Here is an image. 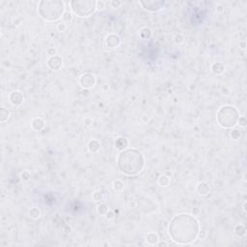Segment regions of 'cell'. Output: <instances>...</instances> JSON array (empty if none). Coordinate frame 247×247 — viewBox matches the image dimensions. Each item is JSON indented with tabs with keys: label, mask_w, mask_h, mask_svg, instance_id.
I'll return each mask as SVG.
<instances>
[{
	"label": "cell",
	"mask_w": 247,
	"mask_h": 247,
	"mask_svg": "<svg viewBox=\"0 0 247 247\" xmlns=\"http://www.w3.org/2000/svg\"><path fill=\"white\" fill-rule=\"evenodd\" d=\"M199 231V221L194 215L187 213L174 216L168 226L170 237L179 245H187L195 241L197 239Z\"/></svg>",
	"instance_id": "1"
},
{
	"label": "cell",
	"mask_w": 247,
	"mask_h": 247,
	"mask_svg": "<svg viewBox=\"0 0 247 247\" xmlns=\"http://www.w3.org/2000/svg\"><path fill=\"white\" fill-rule=\"evenodd\" d=\"M119 170L127 176H136L145 167V157L142 152L135 149H126L117 156Z\"/></svg>",
	"instance_id": "2"
},
{
	"label": "cell",
	"mask_w": 247,
	"mask_h": 247,
	"mask_svg": "<svg viewBox=\"0 0 247 247\" xmlns=\"http://www.w3.org/2000/svg\"><path fill=\"white\" fill-rule=\"evenodd\" d=\"M65 11V3L58 0H43L39 2L38 13L46 21L53 22L60 19Z\"/></svg>",
	"instance_id": "3"
},
{
	"label": "cell",
	"mask_w": 247,
	"mask_h": 247,
	"mask_svg": "<svg viewBox=\"0 0 247 247\" xmlns=\"http://www.w3.org/2000/svg\"><path fill=\"white\" fill-rule=\"evenodd\" d=\"M239 112L235 106L224 105L216 114L217 124L222 128H233L237 125V121L239 119Z\"/></svg>",
	"instance_id": "4"
},
{
	"label": "cell",
	"mask_w": 247,
	"mask_h": 247,
	"mask_svg": "<svg viewBox=\"0 0 247 247\" xmlns=\"http://www.w3.org/2000/svg\"><path fill=\"white\" fill-rule=\"evenodd\" d=\"M71 9L79 18H88L97 11L95 0H74L70 2Z\"/></svg>",
	"instance_id": "5"
},
{
	"label": "cell",
	"mask_w": 247,
	"mask_h": 247,
	"mask_svg": "<svg viewBox=\"0 0 247 247\" xmlns=\"http://www.w3.org/2000/svg\"><path fill=\"white\" fill-rule=\"evenodd\" d=\"M166 1L164 0H146V1H139V4L143 7V8L152 12V13H156L162 10L165 5H166Z\"/></svg>",
	"instance_id": "6"
},
{
	"label": "cell",
	"mask_w": 247,
	"mask_h": 247,
	"mask_svg": "<svg viewBox=\"0 0 247 247\" xmlns=\"http://www.w3.org/2000/svg\"><path fill=\"white\" fill-rule=\"evenodd\" d=\"M79 85L81 86L82 89H88L90 90L96 85V77L94 75L86 72L83 74L80 77H79Z\"/></svg>",
	"instance_id": "7"
},
{
	"label": "cell",
	"mask_w": 247,
	"mask_h": 247,
	"mask_svg": "<svg viewBox=\"0 0 247 247\" xmlns=\"http://www.w3.org/2000/svg\"><path fill=\"white\" fill-rule=\"evenodd\" d=\"M121 45V38L118 34L110 33L105 37V46L109 49H115Z\"/></svg>",
	"instance_id": "8"
},
{
	"label": "cell",
	"mask_w": 247,
	"mask_h": 247,
	"mask_svg": "<svg viewBox=\"0 0 247 247\" xmlns=\"http://www.w3.org/2000/svg\"><path fill=\"white\" fill-rule=\"evenodd\" d=\"M9 100L12 105L20 106L24 101V96L20 91H13L9 95Z\"/></svg>",
	"instance_id": "9"
},
{
	"label": "cell",
	"mask_w": 247,
	"mask_h": 247,
	"mask_svg": "<svg viewBox=\"0 0 247 247\" xmlns=\"http://www.w3.org/2000/svg\"><path fill=\"white\" fill-rule=\"evenodd\" d=\"M47 66L49 69L53 71L60 70L63 66V59L59 55H55L53 57H49L47 60Z\"/></svg>",
	"instance_id": "10"
},
{
	"label": "cell",
	"mask_w": 247,
	"mask_h": 247,
	"mask_svg": "<svg viewBox=\"0 0 247 247\" xmlns=\"http://www.w3.org/2000/svg\"><path fill=\"white\" fill-rule=\"evenodd\" d=\"M45 126H46V123L41 117H35L31 122V127L36 132H41V130L43 129Z\"/></svg>",
	"instance_id": "11"
},
{
	"label": "cell",
	"mask_w": 247,
	"mask_h": 247,
	"mask_svg": "<svg viewBox=\"0 0 247 247\" xmlns=\"http://www.w3.org/2000/svg\"><path fill=\"white\" fill-rule=\"evenodd\" d=\"M128 146H129V142H128V140L127 139V138H125V137H119L115 141V147H116V149H117L118 151H120V152L128 149Z\"/></svg>",
	"instance_id": "12"
},
{
	"label": "cell",
	"mask_w": 247,
	"mask_h": 247,
	"mask_svg": "<svg viewBox=\"0 0 247 247\" xmlns=\"http://www.w3.org/2000/svg\"><path fill=\"white\" fill-rule=\"evenodd\" d=\"M196 191L200 196H206L209 193V185L206 181H201L196 185Z\"/></svg>",
	"instance_id": "13"
},
{
	"label": "cell",
	"mask_w": 247,
	"mask_h": 247,
	"mask_svg": "<svg viewBox=\"0 0 247 247\" xmlns=\"http://www.w3.org/2000/svg\"><path fill=\"white\" fill-rule=\"evenodd\" d=\"M100 143L97 139H92L88 143V151L91 154H97L100 151Z\"/></svg>",
	"instance_id": "14"
},
{
	"label": "cell",
	"mask_w": 247,
	"mask_h": 247,
	"mask_svg": "<svg viewBox=\"0 0 247 247\" xmlns=\"http://www.w3.org/2000/svg\"><path fill=\"white\" fill-rule=\"evenodd\" d=\"M212 71L216 75H220L225 71V65L222 62H215L212 66Z\"/></svg>",
	"instance_id": "15"
},
{
	"label": "cell",
	"mask_w": 247,
	"mask_h": 247,
	"mask_svg": "<svg viewBox=\"0 0 247 247\" xmlns=\"http://www.w3.org/2000/svg\"><path fill=\"white\" fill-rule=\"evenodd\" d=\"M146 241L147 242L150 244V245H157V243L159 242V237H158V235L156 234V233H151L147 234L146 236Z\"/></svg>",
	"instance_id": "16"
},
{
	"label": "cell",
	"mask_w": 247,
	"mask_h": 247,
	"mask_svg": "<svg viewBox=\"0 0 247 247\" xmlns=\"http://www.w3.org/2000/svg\"><path fill=\"white\" fill-rule=\"evenodd\" d=\"M170 183H171V178L167 177L166 175H164V174L157 179V184L160 185V186H162V187L169 186L170 185Z\"/></svg>",
	"instance_id": "17"
},
{
	"label": "cell",
	"mask_w": 247,
	"mask_h": 247,
	"mask_svg": "<svg viewBox=\"0 0 247 247\" xmlns=\"http://www.w3.org/2000/svg\"><path fill=\"white\" fill-rule=\"evenodd\" d=\"M112 187H113V189L115 191H117V192H121L123 191L124 189H125V183H124L123 180H115L113 181V184H112Z\"/></svg>",
	"instance_id": "18"
},
{
	"label": "cell",
	"mask_w": 247,
	"mask_h": 247,
	"mask_svg": "<svg viewBox=\"0 0 247 247\" xmlns=\"http://www.w3.org/2000/svg\"><path fill=\"white\" fill-rule=\"evenodd\" d=\"M139 35H140L141 39H143V40H149L152 37V30H151L149 27H143L141 30H140V32H139Z\"/></svg>",
	"instance_id": "19"
},
{
	"label": "cell",
	"mask_w": 247,
	"mask_h": 247,
	"mask_svg": "<svg viewBox=\"0 0 247 247\" xmlns=\"http://www.w3.org/2000/svg\"><path fill=\"white\" fill-rule=\"evenodd\" d=\"M10 116H11V113L10 111L7 109V108L5 107H2L1 108V110H0V122L1 123H5L9 120L10 118Z\"/></svg>",
	"instance_id": "20"
},
{
	"label": "cell",
	"mask_w": 247,
	"mask_h": 247,
	"mask_svg": "<svg viewBox=\"0 0 247 247\" xmlns=\"http://www.w3.org/2000/svg\"><path fill=\"white\" fill-rule=\"evenodd\" d=\"M41 210L40 209L38 208H31L30 209H29V212H28V215L30 216V218L32 219H38L41 217Z\"/></svg>",
	"instance_id": "21"
},
{
	"label": "cell",
	"mask_w": 247,
	"mask_h": 247,
	"mask_svg": "<svg viewBox=\"0 0 247 247\" xmlns=\"http://www.w3.org/2000/svg\"><path fill=\"white\" fill-rule=\"evenodd\" d=\"M97 210H98L99 214L105 215L108 210H109V208H108V206L105 204V203H101L100 202V204L98 205V207H97Z\"/></svg>",
	"instance_id": "22"
},
{
	"label": "cell",
	"mask_w": 247,
	"mask_h": 247,
	"mask_svg": "<svg viewBox=\"0 0 247 247\" xmlns=\"http://www.w3.org/2000/svg\"><path fill=\"white\" fill-rule=\"evenodd\" d=\"M235 234L237 237H243V236H245V234H246V228H245V226H243V225H241V224L237 225V226L235 227Z\"/></svg>",
	"instance_id": "23"
},
{
	"label": "cell",
	"mask_w": 247,
	"mask_h": 247,
	"mask_svg": "<svg viewBox=\"0 0 247 247\" xmlns=\"http://www.w3.org/2000/svg\"><path fill=\"white\" fill-rule=\"evenodd\" d=\"M92 198H93L94 201L97 202V203L103 202V192H101V191L96 190V191L93 192Z\"/></svg>",
	"instance_id": "24"
},
{
	"label": "cell",
	"mask_w": 247,
	"mask_h": 247,
	"mask_svg": "<svg viewBox=\"0 0 247 247\" xmlns=\"http://www.w3.org/2000/svg\"><path fill=\"white\" fill-rule=\"evenodd\" d=\"M241 137V132L238 129H233L231 132V138L234 140H238Z\"/></svg>",
	"instance_id": "25"
},
{
	"label": "cell",
	"mask_w": 247,
	"mask_h": 247,
	"mask_svg": "<svg viewBox=\"0 0 247 247\" xmlns=\"http://www.w3.org/2000/svg\"><path fill=\"white\" fill-rule=\"evenodd\" d=\"M72 18H74V16H72V13L66 11V12L64 13V14H63L62 19H63L64 22H69V21H71L72 19Z\"/></svg>",
	"instance_id": "26"
},
{
	"label": "cell",
	"mask_w": 247,
	"mask_h": 247,
	"mask_svg": "<svg viewBox=\"0 0 247 247\" xmlns=\"http://www.w3.org/2000/svg\"><path fill=\"white\" fill-rule=\"evenodd\" d=\"M56 29H57V31H59L60 33H63L67 30V24L66 22H64V21H62V22H59V23H57L56 25Z\"/></svg>",
	"instance_id": "27"
},
{
	"label": "cell",
	"mask_w": 247,
	"mask_h": 247,
	"mask_svg": "<svg viewBox=\"0 0 247 247\" xmlns=\"http://www.w3.org/2000/svg\"><path fill=\"white\" fill-rule=\"evenodd\" d=\"M174 42H175V43H177V45H181V43H184V35L177 34L175 37H174Z\"/></svg>",
	"instance_id": "28"
},
{
	"label": "cell",
	"mask_w": 247,
	"mask_h": 247,
	"mask_svg": "<svg viewBox=\"0 0 247 247\" xmlns=\"http://www.w3.org/2000/svg\"><path fill=\"white\" fill-rule=\"evenodd\" d=\"M237 125L241 127V128H246L247 126V120L246 118L244 117V116H241L237 121Z\"/></svg>",
	"instance_id": "29"
},
{
	"label": "cell",
	"mask_w": 247,
	"mask_h": 247,
	"mask_svg": "<svg viewBox=\"0 0 247 247\" xmlns=\"http://www.w3.org/2000/svg\"><path fill=\"white\" fill-rule=\"evenodd\" d=\"M47 54L49 57H53V56L57 55V49H56L55 47H47Z\"/></svg>",
	"instance_id": "30"
},
{
	"label": "cell",
	"mask_w": 247,
	"mask_h": 247,
	"mask_svg": "<svg viewBox=\"0 0 247 247\" xmlns=\"http://www.w3.org/2000/svg\"><path fill=\"white\" fill-rule=\"evenodd\" d=\"M20 177H21V179H22L23 180H28L29 179L31 178V173L29 172V171H27V170H25V171H23L22 173H21Z\"/></svg>",
	"instance_id": "31"
},
{
	"label": "cell",
	"mask_w": 247,
	"mask_h": 247,
	"mask_svg": "<svg viewBox=\"0 0 247 247\" xmlns=\"http://www.w3.org/2000/svg\"><path fill=\"white\" fill-rule=\"evenodd\" d=\"M121 5H122V1H120V0H112V1L110 2V6L112 7L113 9L119 8Z\"/></svg>",
	"instance_id": "32"
},
{
	"label": "cell",
	"mask_w": 247,
	"mask_h": 247,
	"mask_svg": "<svg viewBox=\"0 0 247 247\" xmlns=\"http://www.w3.org/2000/svg\"><path fill=\"white\" fill-rule=\"evenodd\" d=\"M105 8V2L103 1V0H99L97 1V10L99 11V10H103Z\"/></svg>",
	"instance_id": "33"
},
{
	"label": "cell",
	"mask_w": 247,
	"mask_h": 247,
	"mask_svg": "<svg viewBox=\"0 0 247 247\" xmlns=\"http://www.w3.org/2000/svg\"><path fill=\"white\" fill-rule=\"evenodd\" d=\"M207 237V232L205 230H202V231H199V234H198V237L197 238L201 239V241H204V239Z\"/></svg>",
	"instance_id": "34"
},
{
	"label": "cell",
	"mask_w": 247,
	"mask_h": 247,
	"mask_svg": "<svg viewBox=\"0 0 247 247\" xmlns=\"http://www.w3.org/2000/svg\"><path fill=\"white\" fill-rule=\"evenodd\" d=\"M114 217H115V213H114V212H112V210H110V209L108 210L107 213L105 214V218L107 220H112Z\"/></svg>",
	"instance_id": "35"
},
{
	"label": "cell",
	"mask_w": 247,
	"mask_h": 247,
	"mask_svg": "<svg viewBox=\"0 0 247 247\" xmlns=\"http://www.w3.org/2000/svg\"><path fill=\"white\" fill-rule=\"evenodd\" d=\"M92 124H93V120L92 118L90 117H86L84 119V126L85 127H91L92 126Z\"/></svg>",
	"instance_id": "36"
},
{
	"label": "cell",
	"mask_w": 247,
	"mask_h": 247,
	"mask_svg": "<svg viewBox=\"0 0 247 247\" xmlns=\"http://www.w3.org/2000/svg\"><path fill=\"white\" fill-rule=\"evenodd\" d=\"M192 213H193V215H194V216H197V215H199V214H200V209H199L197 207L193 208V209H192Z\"/></svg>",
	"instance_id": "37"
},
{
	"label": "cell",
	"mask_w": 247,
	"mask_h": 247,
	"mask_svg": "<svg viewBox=\"0 0 247 247\" xmlns=\"http://www.w3.org/2000/svg\"><path fill=\"white\" fill-rule=\"evenodd\" d=\"M141 121L143 123H147V122L150 121V117H149V116H147V115H143L141 117Z\"/></svg>",
	"instance_id": "38"
},
{
	"label": "cell",
	"mask_w": 247,
	"mask_h": 247,
	"mask_svg": "<svg viewBox=\"0 0 247 247\" xmlns=\"http://www.w3.org/2000/svg\"><path fill=\"white\" fill-rule=\"evenodd\" d=\"M216 12L217 13H222V12H224V7L222 5H217L216 6Z\"/></svg>",
	"instance_id": "39"
},
{
	"label": "cell",
	"mask_w": 247,
	"mask_h": 247,
	"mask_svg": "<svg viewBox=\"0 0 247 247\" xmlns=\"http://www.w3.org/2000/svg\"><path fill=\"white\" fill-rule=\"evenodd\" d=\"M82 95L84 97H88L90 95V91L88 89H82Z\"/></svg>",
	"instance_id": "40"
},
{
	"label": "cell",
	"mask_w": 247,
	"mask_h": 247,
	"mask_svg": "<svg viewBox=\"0 0 247 247\" xmlns=\"http://www.w3.org/2000/svg\"><path fill=\"white\" fill-rule=\"evenodd\" d=\"M164 175H166L167 177H169V178H172V176H173V172H172L171 170H166V171L164 172Z\"/></svg>",
	"instance_id": "41"
},
{
	"label": "cell",
	"mask_w": 247,
	"mask_h": 247,
	"mask_svg": "<svg viewBox=\"0 0 247 247\" xmlns=\"http://www.w3.org/2000/svg\"><path fill=\"white\" fill-rule=\"evenodd\" d=\"M128 206H129L130 208H132V209H133V208H135V207L137 206V203H136L135 201H133V202H132V203H129Z\"/></svg>",
	"instance_id": "42"
},
{
	"label": "cell",
	"mask_w": 247,
	"mask_h": 247,
	"mask_svg": "<svg viewBox=\"0 0 247 247\" xmlns=\"http://www.w3.org/2000/svg\"><path fill=\"white\" fill-rule=\"evenodd\" d=\"M239 47H241V49H245V47H246V43L245 42H241V43H239Z\"/></svg>",
	"instance_id": "43"
},
{
	"label": "cell",
	"mask_w": 247,
	"mask_h": 247,
	"mask_svg": "<svg viewBox=\"0 0 247 247\" xmlns=\"http://www.w3.org/2000/svg\"><path fill=\"white\" fill-rule=\"evenodd\" d=\"M246 204H247V202L245 201V202L243 203V210H244L245 213H246V210H247V209H246Z\"/></svg>",
	"instance_id": "44"
}]
</instances>
